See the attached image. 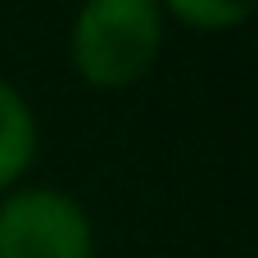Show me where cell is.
<instances>
[{
	"label": "cell",
	"instance_id": "6da1fadb",
	"mask_svg": "<svg viewBox=\"0 0 258 258\" xmlns=\"http://www.w3.org/2000/svg\"><path fill=\"white\" fill-rule=\"evenodd\" d=\"M163 41L159 0H82L68 23V68L91 91H127L154 73Z\"/></svg>",
	"mask_w": 258,
	"mask_h": 258
},
{
	"label": "cell",
	"instance_id": "7a4b0ae2",
	"mask_svg": "<svg viewBox=\"0 0 258 258\" xmlns=\"http://www.w3.org/2000/svg\"><path fill=\"white\" fill-rule=\"evenodd\" d=\"M0 258H100L86 204L59 186H18L0 200Z\"/></svg>",
	"mask_w": 258,
	"mask_h": 258
},
{
	"label": "cell",
	"instance_id": "3957f363",
	"mask_svg": "<svg viewBox=\"0 0 258 258\" xmlns=\"http://www.w3.org/2000/svg\"><path fill=\"white\" fill-rule=\"evenodd\" d=\"M41 154V122L32 100L0 77V200L18 186H27Z\"/></svg>",
	"mask_w": 258,
	"mask_h": 258
},
{
	"label": "cell",
	"instance_id": "277c9868",
	"mask_svg": "<svg viewBox=\"0 0 258 258\" xmlns=\"http://www.w3.org/2000/svg\"><path fill=\"white\" fill-rule=\"evenodd\" d=\"M258 0H159L168 23H181L190 32H236L254 18Z\"/></svg>",
	"mask_w": 258,
	"mask_h": 258
}]
</instances>
